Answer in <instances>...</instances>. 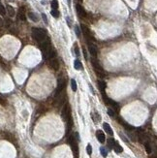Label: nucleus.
I'll return each mask as SVG.
<instances>
[{
	"label": "nucleus",
	"mask_w": 157,
	"mask_h": 158,
	"mask_svg": "<svg viewBox=\"0 0 157 158\" xmlns=\"http://www.w3.org/2000/svg\"><path fill=\"white\" fill-rule=\"evenodd\" d=\"M32 37L38 42H43L46 39V31L42 28L33 27L32 28Z\"/></svg>",
	"instance_id": "f257e3e1"
},
{
	"label": "nucleus",
	"mask_w": 157,
	"mask_h": 158,
	"mask_svg": "<svg viewBox=\"0 0 157 158\" xmlns=\"http://www.w3.org/2000/svg\"><path fill=\"white\" fill-rule=\"evenodd\" d=\"M65 86H66V79L60 78L57 80V86H56L55 91H54V96L57 97L58 95H60L61 92L65 89Z\"/></svg>",
	"instance_id": "f03ea898"
},
{
	"label": "nucleus",
	"mask_w": 157,
	"mask_h": 158,
	"mask_svg": "<svg viewBox=\"0 0 157 158\" xmlns=\"http://www.w3.org/2000/svg\"><path fill=\"white\" fill-rule=\"evenodd\" d=\"M91 63H92V66H93V69H94V71H95V73L97 74V76H100V77H104L105 75V73H104V71H103V69H102L101 65L98 63V61L97 60H95V59H92V61H91Z\"/></svg>",
	"instance_id": "7ed1b4c3"
},
{
	"label": "nucleus",
	"mask_w": 157,
	"mask_h": 158,
	"mask_svg": "<svg viewBox=\"0 0 157 158\" xmlns=\"http://www.w3.org/2000/svg\"><path fill=\"white\" fill-rule=\"evenodd\" d=\"M61 116L63 118V120L67 121L68 119L71 117V107L69 104H65L63 109H62V113H61Z\"/></svg>",
	"instance_id": "20e7f679"
},
{
	"label": "nucleus",
	"mask_w": 157,
	"mask_h": 158,
	"mask_svg": "<svg viewBox=\"0 0 157 158\" xmlns=\"http://www.w3.org/2000/svg\"><path fill=\"white\" fill-rule=\"evenodd\" d=\"M43 57L44 59H52V58H54L56 56V52L55 50L52 47H50L46 52H43Z\"/></svg>",
	"instance_id": "39448f33"
},
{
	"label": "nucleus",
	"mask_w": 157,
	"mask_h": 158,
	"mask_svg": "<svg viewBox=\"0 0 157 158\" xmlns=\"http://www.w3.org/2000/svg\"><path fill=\"white\" fill-rule=\"evenodd\" d=\"M49 66L52 68V69L57 71V70L59 69V62H58V60L55 59V58H52V59H50V61H49Z\"/></svg>",
	"instance_id": "423d86ee"
},
{
	"label": "nucleus",
	"mask_w": 157,
	"mask_h": 158,
	"mask_svg": "<svg viewBox=\"0 0 157 158\" xmlns=\"http://www.w3.org/2000/svg\"><path fill=\"white\" fill-rule=\"evenodd\" d=\"M70 146H71V148H72V150H73V153H74V156H76V157H78V142L76 141V139L70 144Z\"/></svg>",
	"instance_id": "0eeeda50"
},
{
	"label": "nucleus",
	"mask_w": 157,
	"mask_h": 158,
	"mask_svg": "<svg viewBox=\"0 0 157 158\" xmlns=\"http://www.w3.org/2000/svg\"><path fill=\"white\" fill-rule=\"evenodd\" d=\"M76 9H77V12H78V16H79V17H81V18L86 17V12H85L84 8H83L80 4H77Z\"/></svg>",
	"instance_id": "6e6552de"
},
{
	"label": "nucleus",
	"mask_w": 157,
	"mask_h": 158,
	"mask_svg": "<svg viewBox=\"0 0 157 158\" xmlns=\"http://www.w3.org/2000/svg\"><path fill=\"white\" fill-rule=\"evenodd\" d=\"M96 138H97V140L100 142V143H105V140H106V137H105V134H104V132L101 131V130H98L97 132H96Z\"/></svg>",
	"instance_id": "1a4fd4ad"
},
{
	"label": "nucleus",
	"mask_w": 157,
	"mask_h": 158,
	"mask_svg": "<svg viewBox=\"0 0 157 158\" xmlns=\"http://www.w3.org/2000/svg\"><path fill=\"white\" fill-rule=\"evenodd\" d=\"M66 122H67L66 123V136H67L70 134V131L72 130V127H73V119H72V117H70Z\"/></svg>",
	"instance_id": "9d476101"
},
{
	"label": "nucleus",
	"mask_w": 157,
	"mask_h": 158,
	"mask_svg": "<svg viewBox=\"0 0 157 158\" xmlns=\"http://www.w3.org/2000/svg\"><path fill=\"white\" fill-rule=\"evenodd\" d=\"M50 47H51L50 41L47 40V41H43V43L40 45V49H41V51H42V53H43V52H46Z\"/></svg>",
	"instance_id": "9b49d317"
},
{
	"label": "nucleus",
	"mask_w": 157,
	"mask_h": 158,
	"mask_svg": "<svg viewBox=\"0 0 157 158\" xmlns=\"http://www.w3.org/2000/svg\"><path fill=\"white\" fill-rule=\"evenodd\" d=\"M118 122H119L120 124H122V125H123L124 127H125V128L127 129V130H130V131H131V130H134V129H135V128H134V127H133V126H131V125H129V124H128V123H127V122H125V121H124V120H123V119H122V118H120V117L118 118Z\"/></svg>",
	"instance_id": "f8f14e48"
},
{
	"label": "nucleus",
	"mask_w": 157,
	"mask_h": 158,
	"mask_svg": "<svg viewBox=\"0 0 157 158\" xmlns=\"http://www.w3.org/2000/svg\"><path fill=\"white\" fill-rule=\"evenodd\" d=\"M28 18H29L32 22H34V23L39 22V17H38L35 13H33V12H29V13H28Z\"/></svg>",
	"instance_id": "ddd939ff"
},
{
	"label": "nucleus",
	"mask_w": 157,
	"mask_h": 158,
	"mask_svg": "<svg viewBox=\"0 0 157 158\" xmlns=\"http://www.w3.org/2000/svg\"><path fill=\"white\" fill-rule=\"evenodd\" d=\"M88 51H89V53L93 57L97 56V53H97V49H96V47L90 45L89 47H88Z\"/></svg>",
	"instance_id": "4468645a"
},
{
	"label": "nucleus",
	"mask_w": 157,
	"mask_h": 158,
	"mask_svg": "<svg viewBox=\"0 0 157 158\" xmlns=\"http://www.w3.org/2000/svg\"><path fill=\"white\" fill-rule=\"evenodd\" d=\"M103 128H104V130L106 131V133H108L109 135H111V136L113 135V132H112V128H111V126H110V124L104 123V124H103Z\"/></svg>",
	"instance_id": "2eb2a0df"
},
{
	"label": "nucleus",
	"mask_w": 157,
	"mask_h": 158,
	"mask_svg": "<svg viewBox=\"0 0 157 158\" xmlns=\"http://www.w3.org/2000/svg\"><path fill=\"white\" fill-rule=\"evenodd\" d=\"M97 84H98L99 89L101 90V92H104L105 89H106V87H107V83H106L105 81H103V80H98V81H97Z\"/></svg>",
	"instance_id": "dca6fc26"
},
{
	"label": "nucleus",
	"mask_w": 157,
	"mask_h": 158,
	"mask_svg": "<svg viewBox=\"0 0 157 158\" xmlns=\"http://www.w3.org/2000/svg\"><path fill=\"white\" fill-rule=\"evenodd\" d=\"M80 28H81L82 33L84 34L86 37H90V31H89V29L87 28V26H85L84 24H81V25H80Z\"/></svg>",
	"instance_id": "f3484780"
},
{
	"label": "nucleus",
	"mask_w": 157,
	"mask_h": 158,
	"mask_svg": "<svg viewBox=\"0 0 157 158\" xmlns=\"http://www.w3.org/2000/svg\"><path fill=\"white\" fill-rule=\"evenodd\" d=\"M74 67H75L76 70H81L82 69V64H81V62L78 59H76L74 61Z\"/></svg>",
	"instance_id": "a211bd4d"
},
{
	"label": "nucleus",
	"mask_w": 157,
	"mask_h": 158,
	"mask_svg": "<svg viewBox=\"0 0 157 158\" xmlns=\"http://www.w3.org/2000/svg\"><path fill=\"white\" fill-rule=\"evenodd\" d=\"M7 12H8V14H9L10 17H14V16L16 15L15 9H14L12 6H10V5H7Z\"/></svg>",
	"instance_id": "6ab92c4d"
},
{
	"label": "nucleus",
	"mask_w": 157,
	"mask_h": 158,
	"mask_svg": "<svg viewBox=\"0 0 157 158\" xmlns=\"http://www.w3.org/2000/svg\"><path fill=\"white\" fill-rule=\"evenodd\" d=\"M144 146H145V148H146V152H147L148 154H150V153L152 152V148H151L150 144H149L148 142H146V143H144Z\"/></svg>",
	"instance_id": "aec40b11"
},
{
	"label": "nucleus",
	"mask_w": 157,
	"mask_h": 158,
	"mask_svg": "<svg viewBox=\"0 0 157 158\" xmlns=\"http://www.w3.org/2000/svg\"><path fill=\"white\" fill-rule=\"evenodd\" d=\"M113 148H114V150H115L116 153H121V152L123 151V148L121 147V146H119L118 144H115L114 147H113Z\"/></svg>",
	"instance_id": "412c9836"
},
{
	"label": "nucleus",
	"mask_w": 157,
	"mask_h": 158,
	"mask_svg": "<svg viewBox=\"0 0 157 158\" xmlns=\"http://www.w3.org/2000/svg\"><path fill=\"white\" fill-rule=\"evenodd\" d=\"M107 143H108V146H109V147H111V148H112V147H114V145L116 144L115 143V141L113 140V139H108V141H107Z\"/></svg>",
	"instance_id": "4be33fe9"
},
{
	"label": "nucleus",
	"mask_w": 157,
	"mask_h": 158,
	"mask_svg": "<svg viewBox=\"0 0 157 158\" xmlns=\"http://www.w3.org/2000/svg\"><path fill=\"white\" fill-rule=\"evenodd\" d=\"M71 87H72V90L73 91H76L77 90V82H76V80L74 79H71Z\"/></svg>",
	"instance_id": "5701e85b"
},
{
	"label": "nucleus",
	"mask_w": 157,
	"mask_h": 158,
	"mask_svg": "<svg viewBox=\"0 0 157 158\" xmlns=\"http://www.w3.org/2000/svg\"><path fill=\"white\" fill-rule=\"evenodd\" d=\"M51 6H52V8L53 10H57V8H58V2H57V0H52V3H51Z\"/></svg>",
	"instance_id": "b1692460"
},
{
	"label": "nucleus",
	"mask_w": 157,
	"mask_h": 158,
	"mask_svg": "<svg viewBox=\"0 0 157 158\" xmlns=\"http://www.w3.org/2000/svg\"><path fill=\"white\" fill-rule=\"evenodd\" d=\"M108 114H109L110 116H112V117H114V116L116 115V113H115V111H114V110H112V109H109V110H108Z\"/></svg>",
	"instance_id": "393cba45"
},
{
	"label": "nucleus",
	"mask_w": 157,
	"mask_h": 158,
	"mask_svg": "<svg viewBox=\"0 0 157 158\" xmlns=\"http://www.w3.org/2000/svg\"><path fill=\"white\" fill-rule=\"evenodd\" d=\"M5 13H6V11H5V7L3 6V4H2L1 1H0V15H1V16H4Z\"/></svg>",
	"instance_id": "a878e982"
},
{
	"label": "nucleus",
	"mask_w": 157,
	"mask_h": 158,
	"mask_svg": "<svg viewBox=\"0 0 157 158\" xmlns=\"http://www.w3.org/2000/svg\"><path fill=\"white\" fill-rule=\"evenodd\" d=\"M100 151H101V154L102 156L104 158H106L108 156V152H107V150L105 149V147H101V149H100Z\"/></svg>",
	"instance_id": "bb28decb"
},
{
	"label": "nucleus",
	"mask_w": 157,
	"mask_h": 158,
	"mask_svg": "<svg viewBox=\"0 0 157 158\" xmlns=\"http://www.w3.org/2000/svg\"><path fill=\"white\" fill-rule=\"evenodd\" d=\"M51 14H52V16L54 17V18H58V17H59V12L57 11V10H53V9H52V10L51 11Z\"/></svg>",
	"instance_id": "cd10ccee"
},
{
	"label": "nucleus",
	"mask_w": 157,
	"mask_h": 158,
	"mask_svg": "<svg viewBox=\"0 0 157 158\" xmlns=\"http://www.w3.org/2000/svg\"><path fill=\"white\" fill-rule=\"evenodd\" d=\"M86 152H87L88 155H91V154H92V147H91L90 144H88L87 147H86Z\"/></svg>",
	"instance_id": "c85d7f7f"
},
{
	"label": "nucleus",
	"mask_w": 157,
	"mask_h": 158,
	"mask_svg": "<svg viewBox=\"0 0 157 158\" xmlns=\"http://www.w3.org/2000/svg\"><path fill=\"white\" fill-rule=\"evenodd\" d=\"M75 32H76V35H77V37H80V30H79V28H78V25H76L75 26Z\"/></svg>",
	"instance_id": "c756f323"
},
{
	"label": "nucleus",
	"mask_w": 157,
	"mask_h": 158,
	"mask_svg": "<svg viewBox=\"0 0 157 158\" xmlns=\"http://www.w3.org/2000/svg\"><path fill=\"white\" fill-rule=\"evenodd\" d=\"M74 48H75V52H76V54H77V55H79V51H78V45H77V43H75V46H74Z\"/></svg>",
	"instance_id": "7c9ffc66"
},
{
	"label": "nucleus",
	"mask_w": 157,
	"mask_h": 158,
	"mask_svg": "<svg viewBox=\"0 0 157 158\" xmlns=\"http://www.w3.org/2000/svg\"><path fill=\"white\" fill-rule=\"evenodd\" d=\"M42 18H43V20H44V22H45V23H48V20H47V16H46L45 14H42Z\"/></svg>",
	"instance_id": "2f4dec72"
},
{
	"label": "nucleus",
	"mask_w": 157,
	"mask_h": 158,
	"mask_svg": "<svg viewBox=\"0 0 157 158\" xmlns=\"http://www.w3.org/2000/svg\"><path fill=\"white\" fill-rule=\"evenodd\" d=\"M20 19L23 20V21H25V17L23 15V13H20Z\"/></svg>",
	"instance_id": "473e14b6"
},
{
	"label": "nucleus",
	"mask_w": 157,
	"mask_h": 158,
	"mask_svg": "<svg viewBox=\"0 0 157 158\" xmlns=\"http://www.w3.org/2000/svg\"><path fill=\"white\" fill-rule=\"evenodd\" d=\"M1 26H3V21H2V19L0 18V27Z\"/></svg>",
	"instance_id": "72a5a7b5"
},
{
	"label": "nucleus",
	"mask_w": 157,
	"mask_h": 158,
	"mask_svg": "<svg viewBox=\"0 0 157 158\" xmlns=\"http://www.w3.org/2000/svg\"><path fill=\"white\" fill-rule=\"evenodd\" d=\"M68 1V4H70V3H71V0H67Z\"/></svg>",
	"instance_id": "f704fd0d"
},
{
	"label": "nucleus",
	"mask_w": 157,
	"mask_h": 158,
	"mask_svg": "<svg viewBox=\"0 0 157 158\" xmlns=\"http://www.w3.org/2000/svg\"><path fill=\"white\" fill-rule=\"evenodd\" d=\"M150 158H156V157H155V156H153V157H150Z\"/></svg>",
	"instance_id": "c9c22d12"
}]
</instances>
